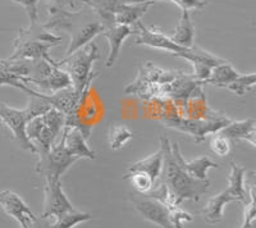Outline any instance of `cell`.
<instances>
[{
	"mask_svg": "<svg viewBox=\"0 0 256 228\" xmlns=\"http://www.w3.org/2000/svg\"><path fill=\"white\" fill-rule=\"evenodd\" d=\"M159 141L163 152V170L159 180L166 186L172 200L178 205L186 200L198 202L210 188V180H198L190 176L178 163L172 149V141L163 136Z\"/></svg>",
	"mask_w": 256,
	"mask_h": 228,
	"instance_id": "obj_1",
	"label": "cell"
},
{
	"mask_svg": "<svg viewBox=\"0 0 256 228\" xmlns=\"http://www.w3.org/2000/svg\"><path fill=\"white\" fill-rule=\"evenodd\" d=\"M52 106L45 100L38 96H31L28 106L24 109H17L8 106L4 102H0V120L4 126L12 132L13 138L24 150H28L32 154H36L35 145L28 140L26 134L27 123L32 118L46 113Z\"/></svg>",
	"mask_w": 256,
	"mask_h": 228,
	"instance_id": "obj_2",
	"label": "cell"
},
{
	"mask_svg": "<svg viewBox=\"0 0 256 228\" xmlns=\"http://www.w3.org/2000/svg\"><path fill=\"white\" fill-rule=\"evenodd\" d=\"M62 38L52 34L49 30L40 24L30 26L27 30H20L18 38L13 42L14 52L9 60H38V59H46L50 60L49 49L59 45Z\"/></svg>",
	"mask_w": 256,
	"mask_h": 228,
	"instance_id": "obj_3",
	"label": "cell"
},
{
	"mask_svg": "<svg viewBox=\"0 0 256 228\" xmlns=\"http://www.w3.org/2000/svg\"><path fill=\"white\" fill-rule=\"evenodd\" d=\"M99 56V49L96 44L90 42L72 56H66L60 62H56V66L63 68L70 74L72 88L77 94L81 95L84 88L92 84L95 77H98V72H94L92 66Z\"/></svg>",
	"mask_w": 256,
	"mask_h": 228,
	"instance_id": "obj_4",
	"label": "cell"
},
{
	"mask_svg": "<svg viewBox=\"0 0 256 228\" xmlns=\"http://www.w3.org/2000/svg\"><path fill=\"white\" fill-rule=\"evenodd\" d=\"M66 116L52 108L46 113L32 118L26 127V134L36 148V154L46 152L56 144V138L64 128Z\"/></svg>",
	"mask_w": 256,
	"mask_h": 228,
	"instance_id": "obj_5",
	"label": "cell"
},
{
	"mask_svg": "<svg viewBox=\"0 0 256 228\" xmlns=\"http://www.w3.org/2000/svg\"><path fill=\"white\" fill-rule=\"evenodd\" d=\"M230 120L232 118L222 113L219 117L212 118V120H191V118L184 117H174L163 120L162 122L168 128L190 134L194 138L196 144H201L206 138L208 134L220 132Z\"/></svg>",
	"mask_w": 256,
	"mask_h": 228,
	"instance_id": "obj_6",
	"label": "cell"
},
{
	"mask_svg": "<svg viewBox=\"0 0 256 228\" xmlns=\"http://www.w3.org/2000/svg\"><path fill=\"white\" fill-rule=\"evenodd\" d=\"M38 155V162L36 164V172L46 178H60L64 173L67 172L68 168L73 163H76L78 159L72 156L68 152V150L64 146L63 136L59 138L58 142H56L46 152H41Z\"/></svg>",
	"mask_w": 256,
	"mask_h": 228,
	"instance_id": "obj_7",
	"label": "cell"
},
{
	"mask_svg": "<svg viewBox=\"0 0 256 228\" xmlns=\"http://www.w3.org/2000/svg\"><path fill=\"white\" fill-rule=\"evenodd\" d=\"M134 27V45H144V46L152 48V49L166 52L176 56H182L187 52L186 48H182L177 45L172 38L162 31L159 27H146L144 26L142 22L138 20Z\"/></svg>",
	"mask_w": 256,
	"mask_h": 228,
	"instance_id": "obj_8",
	"label": "cell"
},
{
	"mask_svg": "<svg viewBox=\"0 0 256 228\" xmlns=\"http://www.w3.org/2000/svg\"><path fill=\"white\" fill-rule=\"evenodd\" d=\"M73 205L64 194L60 178H46L44 188V204L41 218H59L73 210Z\"/></svg>",
	"mask_w": 256,
	"mask_h": 228,
	"instance_id": "obj_9",
	"label": "cell"
},
{
	"mask_svg": "<svg viewBox=\"0 0 256 228\" xmlns=\"http://www.w3.org/2000/svg\"><path fill=\"white\" fill-rule=\"evenodd\" d=\"M130 199L134 204V210L145 220H148L162 228H176L168 208L162 202L141 194L131 195Z\"/></svg>",
	"mask_w": 256,
	"mask_h": 228,
	"instance_id": "obj_10",
	"label": "cell"
},
{
	"mask_svg": "<svg viewBox=\"0 0 256 228\" xmlns=\"http://www.w3.org/2000/svg\"><path fill=\"white\" fill-rule=\"evenodd\" d=\"M74 14H76V12L72 14L70 22L67 27V31H70V41L68 44L67 52H66V56H72L73 53H76L77 50L90 44L96 36L102 35V31L106 28L99 20H88L84 24H76L73 22Z\"/></svg>",
	"mask_w": 256,
	"mask_h": 228,
	"instance_id": "obj_11",
	"label": "cell"
},
{
	"mask_svg": "<svg viewBox=\"0 0 256 228\" xmlns=\"http://www.w3.org/2000/svg\"><path fill=\"white\" fill-rule=\"evenodd\" d=\"M180 58L186 59L187 62L191 63L192 67H194L192 76L195 77L198 82H201L202 85H205L206 80L209 78L212 68L226 62L224 59L214 56L208 50L202 49L200 46H195V45L187 49L186 53L182 54Z\"/></svg>",
	"mask_w": 256,
	"mask_h": 228,
	"instance_id": "obj_12",
	"label": "cell"
},
{
	"mask_svg": "<svg viewBox=\"0 0 256 228\" xmlns=\"http://www.w3.org/2000/svg\"><path fill=\"white\" fill-rule=\"evenodd\" d=\"M0 205L9 216L20 223V228H30L38 218L24 199L13 191L6 190L0 192Z\"/></svg>",
	"mask_w": 256,
	"mask_h": 228,
	"instance_id": "obj_13",
	"label": "cell"
},
{
	"mask_svg": "<svg viewBox=\"0 0 256 228\" xmlns=\"http://www.w3.org/2000/svg\"><path fill=\"white\" fill-rule=\"evenodd\" d=\"M31 84L36 85L42 91H46L48 94H54V92H58L64 88H72V80H70V74L63 68L56 66V60L52 63V70H49V74H45L44 77L27 80L26 85H31Z\"/></svg>",
	"mask_w": 256,
	"mask_h": 228,
	"instance_id": "obj_14",
	"label": "cell"
},
{
	"mask_svg": "<svg viewBox=\"0 0 256 228\" xmlns=\"http://www.w3.org/2000/svg\"><path fill=\"white\" fill-rule=\"evenodd\" d=\"M109 42V53L105 60L106 67H112L116 62L120 53V48L123 42L131 35H134V27L126 24H113L102 31V34Z\"/></svg>",
	"mask_w": 256,
	"mask_h": 228,
	"instance_id": "obj_15",
	"label": "cell"
},
{
	"mask_svg": "<svg viewBox=\"0 0 256 228\" xmlns=\"http://www.w3.org/2000/svg\"><path fill=\"white\" fill-rule=\"evenodd\" d=\"M172 149L176 154V158H177L178 163L180 164V167L184 168L190 176H192L194 178L198 180H209L208 178V170L210 168H218L219 166L214 160L206 156V155H202V156H198L196 159H192V160H186L184 158V155L180 152V146H178L177 142H172Z\"/></svg>",
	"mask_w": 256,
	"mask_h": 228,
	"instance_id": "obj_16",
	"label": "cell"
},
{
	"mask_svg": "<svg viewBox=\"0 0 256 228\" xmlns=\"http://www.w3.org/2000/svg\"><path fill=\"white\" fill-rule=\"evenodd\" d=\"M64 140V146L72 156L77 159H95L96 154L88 145V140L77 128L64 127L62 131Z\"/></svg>",
	"mask_w": 256,
	"mask_h": 228,
	"instance_id": "obj_17",
	"label": "cell"
},
{
	"mask_svg": "<svg viewBox=\"0 0 256 228\" xmlns=\"http://www.w3.org/2000/svg\"><path fill=\"white\" fill-rule=\"evenodd\" d=\"M219 134L230 141H248L256 146V122L252 118L242 120H230Z\"/></svg>",
	"mask_w": 256,
	"mask_h": 228,
	"instance_id": "obj_18",
	"label": "cell"
},
{
	"mask_svg": "<svg viewBox=\"0 0 256 228\" xmlns=\"http://www.w3.org/2000/svg\"><path fill=\"white\" fill-rule=\"evenodd\" d=\"M152 6V2L134 4L120 3V6L116 9V14H114V24H126V26L131 27L134 26L146 14V12Z\"/></svg>",
	"mask_w": 256,
	"mask_h": 228,
	"instance_id": "obj_19",
	"label": "cell"
},
{
	"mask_svg": "<svg viewBox=\"0 0 256 228\" xmlns=\"http://www.w3.org/2000/svg\"><path fill=\"white\" fill-rule=\"evenodd\" d=\"M233 202H237V199L228 190H224L216 194V196H212L205 205V208L202 209V216H204L205 220L210 224L220 223L223 220L224 206Z\"/></svg>",
	"mask_w": 256,
	"mask_h": 228,
	"instance_id": "obj_20",
	"label": "cell"
},
{
	"mask_svg": "<svg viewBox=\"0 0 256 228\" xmlns=\"http://www.w3.org/2000/svg\"><path fill=\"white\" fill-rule=\"evenodd\" d=\"M169 38H172L176 44L182 48H186V49L194 46L195 26H194V22L191 20V16H190V10H182L177 26Z\"/></svg>",
	"mask_w": 256,
	"mask_h": 228,
	"instance_id": "obj_21",
	"label": "cell"
},
{
	"mask_svg": "<svg viewBox=\"0 0 256 228\" xmlns=\"http://www.w3.org/2000/svg\"><path fill=\"white\" fill-rule=\"evenodd\" d=\"M163 170V152L158 149L154 154L148 155V158L130 164L127 172H142L150 176L155 182L160 178Z\"/></svg>",
	"mask_w": 256,
	"mask_h": 228,
	"instance_id": "obj_22",
	"label": "cell"
},
{
	"mask_svg": "<svg viewBox=\"0 0 256 228\" xmlns=\"http://www.w3.org/2000/svg\"><path fill=\"white\" fill-rule=\"evenodd\" d=\"M244 173H246V170L242 166H240L236 162H230V172L228 176L227 190L236 198L237 202L246 204L248 202V192L244 188Z\"/></svg>",
	"mask_w": 256,
	"mask_h": 228,
	"instance_id": "obj_23",
	"label": "cell"
},
{
	"mask_svg": "<svg viewBox=\"0 0 256 228\" xmlns=\"http://www.w3.org/2000/svg\"><path fill=\"white\" fill-rule=\"evenodd\" d=\"M240 76H241V74L238 70L233 67L230 62L226 60L212 68L209 78L205 82V85H212L223 88L224 86L237 80Z\"/></svg>",
	"mask_w": 256,
	"mask_h": 228,
	"instance_id": "obj_24",
	"label": "cell"
},
{
	"mask_svg": "<svg viewBox=\"0 0 256 228\" xmlns=\"http://www.w3.org/2000/svg\"><path fill=\"white\" fill-rule=\"evenodd\" d=\"M91 220H92L91 214L73 209V210L68 212V213L63 214L59 218H56L54 223L49 222L48 228H74L76 226Z\"/></svg>",
	"mask_w": 256,
	"mask_h": 228,
	"instance_id": "obj_25",
	"label": "cell"
},
{
	"mask_svg": "<svg viewBox=\"0 0 256 228\" xmlns=\"http://www.w3.org/2000/svg\"><path fill=\"white\" fill-rule=\"evenodd\" d=\"M109 145L112 150H120L134 138V132L126 124H114L109 130Z\"/></svg>",
	"mask_w": 256,
	"mask_h": 228,
	"instance_id": "obj_26",
	"label": "cell"
},
{
	"mask_svg": "<svg viewBox=\"0 0 256 228\" xmlns=\"http://www.w3.org/2000/svg\"><path fill=\"white\" fill-rule=\"evenodd\" d=\"M123 178L131 182L137 194H141V195H145L154 190L155 184H156L150 176L142 172H127V174L123 176Z\"/></svg>",
	"mask_w": 256,
	"mask_h": 228,
	"instance_id": "obj_27",
	"label": "cell"
},
{
	"mask_svg": "<svg viewBox=\"0 0 256 228\" xmlns=\"http://www.w3.org/2000/svg\"><path fill=\"white\" fill-rule=\"evenodd\" d=\"M255 84L256 74L254 72H251L248 74H241L238 78L234 80L230 84H228V85H226L223 88H227V90L232 91L233 94H236L237 96H244V95H248L252 90Z\"/></svg>",
	"mask_w": 256,
	"mask_h": 228,
	"instance_id": "obj_28",
	"label": "cell"
},
{
	"mask_svg": "<svg viewBox=\"0 0 256 228\" xmlns=\"http://www.w3.org/2000/svg\"><path fill=\"white\" fill-rule=\"evenodd\" d=\"M209 145L212 152L216 155H218V156H220V158L227 156L230 152V140L226 138V136H223L222 134H219V132L212 134Z\"/></svg>",
	"mask_w": 256,
	"mask_h": 228,
	"instance_id": "obj_29",
	"label": "cell"
},
{
	"mask_svg": "<svg viewBox=\"0 0 256 228\" xmlns=\"http://www.w3.org/2000/svg\"><path fill=\"white\" fill-rule=\"evenodd\" d=\"M12 2L20 4V6H22L24 9H26L27 16H28L30 18V22H31V26L38 24V6L40 0H12Z\"/></svg>",
	"mask_w": 256,
	"mask_h": 228,
	"instance_id": "obj_30",
	"label": "cell"
},
{
	"mask_svg": "<svg viewBox=\"0 0 256 228\" xmlns=\"http://www.w3.org/2000/svg\"><path fill=\"white\" fill-rule=\"evenodd\" d=\"M50 3H52V6H58V8H64V6H74V3L72 0H48Z\"/></svg>",
	"mask_w": 256,
	"mask_h": 228,
	"instance_id": "obj_31",
	"label": "cell"
},
{
	"mask_svg": "<svg viewBox=\"0 0 256 228\" xmlns=\"http://www.w3.org/2000/svg\"><path fill=\"white\" fill-rule=\"evenodd\" d=\"M49 220H46V218H36V220L31 224V227L30 228H48V226H49Z\"/></svg>",
	"mask_w": 256,
	"mask_h": 228,
	"instance_id": "obj_32",
	"label": "cell"
},
{
	"mask_svg": "<svg viewBox=\"0 0 256 228\" xmlns=\"http://www.w3.org/2000/svg\"><path fill=\"white\" fill-rule=\"evenodd\" d=\"M191 2H204V0H191Z\"/></svg>",
	"mask_w": 256,
	"mask_h": 228,
	"instance_id": "obj_33",
	"label": "cell"
},
{
	"mask_svg": "<svg viewBox=\"0 0 256 228\" xmlns=\"http://www.w3.org/2000/svg\"><path fill=\"white\" fill-rule=\"evenodd\" d=\"M241 228H246V227H244V226H242V227Z\"/></svg>",
	"mask_w": 256,
	"mask_h": 228,
	"instance_id": "obj_34",
	"label": "cell"
}]
</instances>
